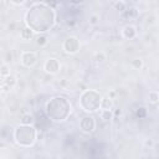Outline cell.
I'll return each mask as SVG.
<instances>
[{"mask_svg": "<svg viewBox=\"0 0 159 159\" xmlns=\"http://www.w3.org/2000/svg\"><path fill=\"white\" fill-rule=\"evenodd\" d=\"M56 14L46 2H35L25 12V25L35 34H45L55 25Z\"/></svg>", "mask_w": 159, "mask_h": 159, "instance_id": "cell-1", "label": "cell"}, {"mask_svg": "<svg viewBox=\"0 0 159 159\" xmlns=\"http://www.w3.org/2000/svg\"><path fill=\"white\" fill-rule=\"evenodd\" d=\"M45 108H46L47 116L55 122L66 120L72 111L71 103L65 97H61V96L52 97L50 101H47Z\"/></svg>", "mask_w": 159, "mask_h": 159, "instance_id": "cell-2", "label": "cell"}, {"mask_svg": "<svg viewBox=\"0 0 159 159\" xmlns=\"http://www.w3.org/2000/svg\"><path fill=\"white\" fill-rule=\"evenodd\" d=\"M102 94L96 89H86L80 96V107L86 113H94L101 108Z\"/></svg>", "mask_w": 159, "mask_h": 159, "instance_id": "cell-3", "label": "cell"}, {"mask_svg": "<svg viewBox=\"0 0 159 159\" xmlns=\"http://www.w3.org/2000/svg\"><path fill=\"white\" fill-rule=\"evenodd\" d=\"M36 129L34 128V125H24L20 124L15 128L14 130V139L16 142V144H19L20 147L27 148L34 145V143L36 142Z\"/></svg>", "mask_w": 159, "mask_h": 159, "instance_id": "cell-4", "label": "cell"}, {"mask_svg": "<svg viewBox=\"0 0 159 159\" xmlns=\"http://www.w3.org/2000/svg\"><path fill=\"white\" fill-rule=\"evenodd\" d=\"M80 47H81V43H80V40L76 36H68V37H66V40L62 43L63 51L66 53H68V55L77 53L80 51Z\"/></svg>", "mask_w": 159, "mask_h": 159, "instance_id": "cell-5", "label": "cell"}, {"mask_svg": "<svg viewBox=\"0 0 159 159\" xmlns=\"http://www.w3.org/2000/svg\"><path fill=\"white\" fill-rule=\"evenodd\" d=\"M20 60H21L22 66H25L27 68H31L37 63V55L32 51H25V52L21 53Z\"/></svg>", "mask_w": 159, "mask_h": 159, "instance_id": "cell-6", "label": "cell"}, {"mask_svg": "<svg viewBox=\"0 0 159 159\" xmlns=\"http://www.w3.org/2000/svg\"><path fill=\"white\" fill-rule=\"evenodd\" d=\"M80 128L83 133H92L96 128V120L92 116H84L80 120Z\"/></svg>", "mask_w": 159, "mask_h": 159, "instance_id": "cell-7", "label": "cell"}, {"mask_svg": "<svg viewBox=\"0 0 159 159\" xmlns=\"http://www.w3.org/2000/svg\"><path fill=\"white\" fill-rule=\"evenodd\" d=\"M43 70L46 73L56 75L60 71V62L57 58H47L43 63Z\"/></svg>", "mask_w": 159, "mask_h": 159, "instance_id": "cell-8", "label": "cell"}, {"mask_svg": "<svg viewBox=\"0 0 159 159\" xmlns=\"http://www.w3.org/2000/svg\"><path fill=\"white\" fill-rule=\"evenodd\" d=\"M16 83H17V78H16L14 75L10 73L9 76L4 77V80H2V84H1V89H4L5 92H7V91L12 89V88L16 86Z\"/></svg>", "mask_w": 159, "mask_h": 159, "instance_id": "cell-9", "label": "cell"}, {"mask_svg": "<svg viewBox=\"0 0 159 159\" xmlns=\"http://www.w3.org/2000/svg\"><path fill=\"white\" fill-rule=\"evenodd\" d=\"M137 34H138V31H137V27L134 25L128 24L122 29V36L125 40H133L137 36Z\"/></svg>", "mask_w": 159, "mask_h": 159, "instance_id": "cell-10", "label": "cell"}, {"mask_svg": "<svg viewBox=\"0 0 159 159\" xmlns=\"http://www.w3.org/2000/svg\"><path fill=\"white\" fill-rule=\"evenodd\" d=\"M112 107H113V99L109 98V97H102L101 109L102 111H108V109H112Z\"/></svg>", "mask_w": 159, "mask_h": 159, "instance_id": "cell-11", "label": "cell"}, {"mask_svg": "<svg viewBox=\"0 0 159 159\" xmlns=\"http://www.w3.org/2000/svg\"><path fill=\"white\" fill-rule=\"evenodd\" d=\"M21 124H24V125H32L34 124V122H35V119H34V117L30 114V113H26V114H24L22 117H21Z\"/></svg>", "mask_w": 159, "mask_h": 159, "instance_id": "cell-12", "label": "cell"}, {"mask_svg": "<svg viewBox=\"0 0 159 159\" xmlns=\"http://www.w3.org/2000/svg\"><path fill=\"white\" fill-rule=\"evenodd\" d=\"M20 36H21V39H24V40H30V39H32L34 32H32V30H30L27 26H25V27L21 30Z\"/></svg>", "mask_w": 159, "mask_h": 159, "instance_id": "cell-13", "label": "cell"}, {"mask_svg": "<svg viewBox=\"0 0 159 159\" xmlns=\"http://www.w3.org/2000/svg\"><path fill=\"white\" fill-rule=\"evenodd\" d=\"M148 101H149V103H153V104L158 103V101H159V94H158V92H157V91H150V92H149V96H148Z\"/></svg>", "mask_w": 159, "mask_h": 159, "instance_id": "cell-14", "label": "cell"}, {"mask_svg": "<svg viewBox=\"0 0 159 159\" xmlns=\"http://www.w3.org/2000/svg\"><path fill=\"white\" fill-rule=\"evenodd\" d=\"M46 43H47V36L46 35H39L36 37V45H39L40 47L45 46Z\"/></svg>", "mask_w": 159, "mask_h": 159, "instance_id": "cell-15", "label": "cell"}, {"mask_svg": "<svg viewBox=\"0 0 159 159\" xmlns=\"http://www.w3.org/2000/svg\"><path fill=\"white\" fill-rule=\"evenodd\" d=\"M93 60H94L96 63H102L106 60V55L103 52H96L94 56H93Z\"/></svg>", "mask_w": 159, "mask_h": 159, "instance_id": "cell-16", "label": "cell"}, {"mask_svg": "<svg viewBox=\"0 0 159 159\" xmlns=\"http://www.w3.org/2000/svg\"><path fill=\"white\" fill-rule=\"evenodd\" d=\"M101 117L103 120H111L113 118V112L112 109H108V111H102L101 112Z\"/></svg>", "mask_w": 159, "mask_h": 159, "instance_id": "cell-17", "label": "cell"}, {"mask_svg": "<svg viewBox=\"0 0 159 159\" xmlns=\"http://www.w3.org/2000/svg\"><path fill=\"white\" fill-rule=\"evenodd\" d=\"M113 6H114V9L118 10V11H124V10L127 9V4H125L124 1H116V2L113 4Z\"/></svg>", "mask_w": 159, "mask_h": 159, "instance_id": "cell-18", "label": "cell"}, {"mask_svg": "<svg viewBox=\"0 0 159 159\" xmlns=\"http://www.w3.org/2000/svg\"><path fill=\"white\" fill-rule=\"evenodd\" d=\"M88 22H89V25H98L99 24V16L96 15V14L91 15L89 19H88Z\"/></svg>", "mask_w": 159, "mask_h": 159, "instance_id": "cell-19", "label": "cell"}, {"mask_svg": "<svg viewBox=\"0 0 159 159\" xmlns=\"http://www.w3.org/2000/svg\"><path fill=\"white\" fill-rule=\"evenodd\" d=\"M132 66L135 68V70H140L143 67V61L140 58H135L132 61Z\"/></svg>", "mask_w": 159, "mask_h": 159, "instance_id": "cell-20", "label": "cell"}, {"mask_svg": "<svg viewBox=\"0 0 159 159\" xmlns=\"http://www.w3.org/2000/svg\"><path fill=\"white\" fill-rule=\"evenodd\" d=\"M9 75H10V70L7 68L6 65H2L1 68H0V76L4 78V77H6V76H9Z\"/></svg>", "mask_w": 159, "mask_h": 159, "instance_id": "cell-21", "label": "cell"}, {"mask_svg": "<svg viewBox=\"0 0 159 159\" xmlns=\"http://www.w3.org/2000/svg\"><path fill=\"white\" fill-rule=\"evenodd\" d=\"M11 5H16V6H21L25 4V1H10Z\"/></svg>", "mask_w": 159, "mask_h": 159, "instance_id": "cell-22", "label": "cell"}, {"mask_svg": "<svg viewBox=\"0 0 159 159\" xmlns=\"http://www.w3.org/2000/svg\"><path fill=\"white\" fill-rule=\"evenodd\" d=\"M11 61H12V55H11L10 52H7V53H6V60H5V62L7 63V62H11Z\"/></svg>", "mask_w": 159, "mask_h": 159, "instance_id": "cell-23", "label": "cell"}, {"mask_svg": "<svg viewBox=\"0 0 159 159\" xmlns=\"http://www.w3.org/2000/svg\"><path fill=\"white\" fill-rule=\"evenodd\" d=\"M0 159H2V158H1V155H0Z\"/></svg>", "mask_w": 159, "mask_h": 159, "instance_id": "cell-24", "label": "cell"}, {"mask_svg": "<svg viewBox=\"0 0 159 159\" xmlns=\"http://www.w3.org/2000/svg\"><path fill=\"white\" fill-rule=\"evenodd\" d=\"M0 89H1V84H0Z\"/></svg>", "mask_w": 159, "mask_h": 159, "instance_id": "cell-25", "label": "cell"}]
</instances>
